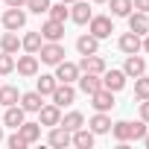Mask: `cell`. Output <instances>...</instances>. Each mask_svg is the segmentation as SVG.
Wrapping results in <instances>:
<instances>
[{
  "label": "cell",
  "mask_w": 149,
  "mask_h": 149,
  "mask_svg": "<svg viewBox=\"0 0 149 149\" xmlns=\"http://www.w3.org/2000/svg\"><path fill=\"white\" fill-rule=\"evenodd\" d=\"M6 143H9V149H26V146H29V143L21 137V132H18V129H15V134H9V140H6Z\"/></svg>",
  "instance_id": "e575fe53"
},
{
  "label": "cell",
  "mask_w": 149,
  "mask_h": 149,
  "mask_svg": "<svg viewBox=\"0 0 149 149\" xmlns=\"http://www.w3.org/2000/svg\"><path fill=\"white\" fill-rule=\"evenodd\" d=\"M102 70H105V61H102L97 53L82 56V61H79V73H97V76H102Z\"/></svg>",
  "instance_id": "30bf717a"
},
{
  "label": "cell",
  "mask_w": 149,
  "mask_h": 149,
  "mask_svg": "<svg viewBox=\"0 0 149 149\" xmlns=\"http://www.w3.org/2000/svg\"><path fill=\"white\" fill-rule=\"evenodd\" d=\"M123 73H126V76H140V73H146V61H143V56L132 53V56L126 58V64H123Z\"/></svg>",
  "instance_id": "2e32d148"
},
{
  "label": "cell",
  "mask_w": 149,
  "mask_h": 149,
  "mask_svg": "<svg viewBox=\"0 0 149 149\" xmlns=\"http://www.w3.org/2000/svg\"><path fill=\"white\" fill-rule=\"evenodd\" d=\"M18 102H21V108H24V111H32V114H38V108L44 105V102H41V94H38V91L21 94V100H18Z\"/></svg>",
  "instance_id": "603a6c76"
},
{
  "label": "cell",
  "mask_w": 149,
  "mask_h": 149,
  "mask_svg": "<svg viewBox=\"0 0 149 149\" xmlns=\"http://www.w3.org/2000/svg\"><path fill=\"white\" fill-rule=\"evenodd\" d=\"M50 97H53V102H56L58 108H64V105H70L73 100H76V91H73V85H70V82H58V85H56V91H53Z\"/></svg>",
  "instance_id": "277c9868"
},
{
  "label": "cell",
  "mask_w": 149,
  "mask_h": 149,
  "mask_svg": "<svg viewBox=\"0 0 149 149\" xmlns=\"http://www.w3.org/2000/svg\"><path fill=\"white\" fill-rule=\"evenodd\" d=\"M6 6H26V0H6Z\"/></svg>",
  "instance_id": "f35d334b"
},
{
  "label": "cell",
  "mask_w": 149,
  "mask_h": 149,
  "mask_svg": "<svg viewBox=\"0 0 149 149\" xmlns=\"http://www.w3.org/2000/svg\"><path fill=\"white\" fill-rule=\"evenodd\" d=\"M132 9L134 12H149V0H132Z\"/></svg>",
  "instance_id": "8d00e7d4"
},
{
  "label": "cell",
  "mask_w": 149,
  "mask_h": 149,
  "mask_svg": "<svg viewBox=\"0 0 149 149\" xmlns=\"http://www.w3.org/2000/svg\"><path fill=\"white\" fill-rule=\"evenodd\" d=\"M41 61L44 64H58L61 58H64V47L58 44V41H47V44H41Z\"/></svg>",
  "instance_id": "3957f363"
},
{
  "label": "cell",
  "mask_w": 149,
  "mask_h": 149,
  "mask_svg": "<svg viewBox=\"0 0 149 149\" xmlns=\"http://www.w3.org/2000/svg\"><path fill=\"white\" fill-rule=\"evenodd\" d=\"M38 32H41V38H44V41H61V35H64V24L50 18V21H47Z\"/></svg>",
  "instance_id": "4fadbf2b"
},
{
  "label": "cell",
  "mask_w": 149,
  "mask_h": 149,
  "mask_svg": "<svg viewBox=\"0 0 149 149\" xmlns=\"http://www.w3.org/2000/svg\"><path fill=\"white\" fill-rule=\"evenodd\" d=\"M56 85H58V79H56V76H50V73H44V76L38 79V85H35V91H38L41 97H47V94H53V91H56Z\"/></svg>",
  "instance_id": "f1b7e54d"
},
{
  "label": "cell",
  "mask_w": 149,
  "mask_h": 149,
  "mask_svg": "<svg viewBox=\"0 0 149 149\" xmlns=\"http://www.w3.org/2000/svg\"><path fill=\"white\" fill-rule=\"evenodd\" d=\"M143 146H146V149H149V132H146V134H143Z\"/></svg>",
  "instance_id": "60d3db41"
},
{
  "label": "cell",
  "mask_w": 149,
  "mask_h": 149,
  "mask_svg": "<svg viewBox=\"0 0 149 149\" xmlns=\"http://www.w3.org/2000/svg\"><path fill=\"white\" fill-rule=\"evenodd\" d=\"M58 120H61V108H58L56 102L38 108V123H41V126H58Z\"/></svg>",
  "instance_id": "8fae6325"
},
{
  "label": "cell",
  "mask_w": 149,
  "mask_h": 149,
  "mask_svg": "<svg viewBox=\"0 0 149 149\" xmlns=\"http://www.w3.org/2000/svg\"><path fill=\"white\" fill-rule=\"evenodd\" d=\"M70 18L76 21V24H88V21L94 18V12H91V6H88V3H82V0H73V9H70Z\"/></svg>",
  "instance_id": "d6986e66"
},
{
  "label": "cell",
  "mask_w": 149,
  "mask_h": 149,
  "mask_svg": "<svg viewBox=\"0 0 149 149\" xmlns=\"http://www.w3.org/2000/svg\"><path fill=\"white\" fill-rule=\"evenodd\" d=\"M105 3H111L114 18H129V12H132V0H105Z\"/></svg>",
  "instance_id": "f546056e"
},
{
  "label": "cell",
  "mask_w": 149,
  "mask_h": 149,
  "mask_svg": "<svg viewBox=\"0 0 149 149\" xmlns=\"http://www.w3.org/2000/svg\"><path fill=\"white\" fill-rule=\"evenodd\" d=\"M140 120H143V123H149V100H143V102H140Z\"/></svg>",
  "instance_id": "74e56055"
},
{
  "label": "cell",
  "mask_w": 149,
  "mask_h": 149,
  "mask_svg": "<svg viewBox=\"0 0 149 149\" xmlns=\"http://www.w3.org/2000/svg\"><path fill=\"white\" fill-rule=\"evenodd\" d=\"M58 126H64L67 132H76V129H82V126H85V117H82L79 111H67V114L58 120Z\"/></svg>",
  "instance_id": "484cf974"
},
{
  "label": "cell",
  "mask_w": 149,
  "mask_h": 149,
  "mask_svg": "<svg viewBox=\"0 0 149 149\" xmlns=\"http://www.w3.org/2000/svg\"><path fill=\"white\" fill-rule=\"evenodd\" d=\"M24 24H26V12H24V6H9L6 15H3V26L18 32V29H24Z\"/></svg>",
  "instance_id": "7a4b0ae2"
},
{
  "label": "cell",
  "mask_w": 149,
  "mask_h": 149,
  "mask_svg": "<svg viewBox=\"0 0 149 149\" xmlns=\"http://www.w3.org/2000/svg\"><path fill=\"white\" fill-rule=\"evenodd\" d=\"M61 3H67V6H70V3H73V0H61Z\"/></svg>",
  "instance_id": "7bdbcfd3"
},
{
  "label": "cell",
  "mask_w": 149,
  "mask_h": 149,
  "mask_svg": "<svg viewBox=\"0 0 149 149\" xmlns=\"http://www.w3.org/2000/svg\"><path fill=\"white\" fill-rule=\"evenodd\" d=\"M70 143L76 146V149H91L94 146V132L91 129H76V132H70Z\"/></svg>",
  "instance_id": "5bb4252c"
},
{
  "label": "cell",
  "mask_w": 149,
  "mask_h": 149,
  "mask_svg": "<svg viewBox=\"0 0 149 149\" xmlns=\"http://www.w3.org/2000/svg\"><path fill=\"white\" fill-rule=\"evenodd\" d=\"M47 12H50V18H53V21H61V24L70 18V9H67V3H61V0H58L56 6L50 3V9H47Z\"/></svg>",
  "instance_id": "1f68e13d"
},
{
  "label": "cell",
  "mask_w": 149,
  "mask_h": 149,
  "mask_svg": "<svg viewBox=\"0 0 149 149\" xmlns=\"http://www.w3.org/2000/svg\"><path fill=\"white\" fill-rule=\"evenodd\" d=\"M56 79L73 85V82L79 79V64H73V61H64V58H61V61L56 64Z\"/></svg>",
  "instance_id": "5b68a950"
},
{
  "label": "cell",
  "mask_w": 149,
  "mask_h": 149,
  "mask_svg": "<svg viewBox=\"0 0 149 149\" xmlns=\"http://www.w3.org/2000/svg\"><path fill=\"white\" fill-rule=\"evenodd\" d=\"M24 120H26V111H24L21 105H6V114H3V123H6V126L18 129Z\"/></svg>",
  "instance_id": "ffe728a7"
},
{
  "label": "cell",
  "mask_w": 149,
  "mask_h": 149,
  "mask_svg": "<svg viewBox=\"0 0 149 149\" xmlns=\"http://www.w3.org/2000/svg\"><path fill=\"white\" fill-rule=\"evenodd\" d=\"M94 3H105V0H94Z\"/></svg>",
  "instance_id": "ee69618b"
},
{
  "label": "cell",
  "mask_w": 149,
  "mask_h": 149,
  "mask_svg": "<svg viewBox=\"0 0 149 149\" xmlns=\"http://www.w3.org/2000/svg\"><path fill=\"white\" fill-rule=\"evenodd\" d=\"M76 50H79V56H91V53H97L100 50V38L97 35H79L76 38Z\"/></svg>",
  "instance_id": "ac0fdd59"
},
{
  "label": "cell",
  "mask_w": 149,
  "mask_h": 149,
  "mask_svg": "<svg viewBox=\"0 0 149 149\" xmlns=\"http://www.w3.org/2000/svg\"><path fill=\"white\" fill-rule=\"evenodd\" d=\"M88 32L102 41V38H108V35L114 32V24H111V18H105V15H94V18L88 21Z\"/></svg>",
  "instance_id": "6da1fadb"
},
{
  "label": "cell",
  "mask_w": 149,
  "mask_h": 149,
  "mask_svg": "<svg viewBox=\"0 0 149 149\" xmlns=\"http://www.w3.org/2000/svg\"><path fill=\"white\" fill-rule=\"evenodd\" d=\"M12 70H15V56L12 53H0V76H6Z\"/></svg>",
  "instance_id": "d6a6232c"
},
{
  "label": "cell",
  "mask_w": 149,
  "mask_h": 149,
  "mask_svg": "<svg viewBox=\"0 0 149 149\" xmlns=\"http://www.w3.org/2000/svg\"><path fill=\"white\" fill-rule=\"evenodd\" d=\"M117 44H120V50H123L126 56H132V53H140V44H143V41H140V35H134V32L129 29V32H123V35H120V41H117Z\"/></svg>",
  "instance_id": "9a60e30c"
},
{
  "label": "cell",
  "mask_w": 149,
  "mask_h": 149,
  "mask_svg": "<svg viewBox=\"0 0 149 149\" xmlns=\"http://www.w3.org/2000/svg\"><path fill=\"white\" fill-rule=\"evenodd\" d=\"M126 73L123 70H102V88H108V91H123L126 88Z\"/></svg>",
  "instance_id": "52a82bcc"
},
{
  "label": "cell",
  "mask_w": 149,
  "mask_h": 149,
  "mask_svg": "<svg viewBox=\"0 0 149 149\" xmlns=\"http://www.w3.org/2000/svg\"><path fill=\"white\" fill-rule=\"evenodd\" d=\"M149 129H146V123L140 120V123H132V140H143V134H146Z\"/></svg>",
  "instance_id": "d590c367"
},
{
  "label": "cell",
  "mask_w": 149,
  "mask_h": 149,
  "mask_svg": "<svg viewBox=\"0 0 149 149\" xmlns=\"http://www.w3.org/2000/svg\"><path fill=\"white\" fill-rule=\"evenodd\" d=\"M88 126H91V132H94V134H105V132H111V117H108L105 111H97V114L91 117V123H88Z\"/></svg>",
  "instance_id": "44dd1931"
},
{
  "label": "cell",
  "mask_w": 149,
  "mask_h": 149,
  "mask_svg": "<svg viewBox=\"0 0 149 149\" xmlns=\"http://www.w3.org/2000/svg\"><path fill=\"white\" fill-rule=\"evenodd\" d=\"M26 9H29V12H35V15H41V12H47V9H50V0H26Z\"/></svg>",
  "instance_id": "836d02e7"
},
{
  "label": "cell",
  "mask_w": 149,
  "mask_h": 149,
  "mask_svg": "<svg viewBox=\"0 0 149 149\" xmlns=\"http://www.w3.org/2000/svg\"><path fill=\"white\" fill-rule=\"evenodd\" d=\"M111 134H114L117 143H129V140H132V123H129V120L111 123Z\"/></svg>",
  "instance_id": "cb8c5ba5"
},
{
  "label": "cell",
  "mask_w": 149,
  "mask_h": 149,
  "mask_svg": "<svg viewBox=\"0 0 149 149\" xmlns=\"http://www.w3.org/2000/svg\"><path fill=\"white\" fill-rule=\"evenodd\" d=\"M0 50H3V53H12V56L21 50V38H18V32H15V29H9V32L0 35Z\"/></svg>",
  "instance_id": "7402d4cb"
},
{
  "label": "cell",
  "mask_w": 149,
  "mask_h": 149,
  "mask_svg": "<svg viewBox=\"0 0 149 149\" xmlns=\"http://www.w3.org/2000/svg\"><path fill=\"white\" fill-rule=\"evenodd\" d=\"M18 132H21V137L26 140V143H35V140H41V123H21L18 126Z\"/></svg>",
  "instance_id": "d4e9b609"
},
{
  "label": "cell",
  "mask_w": 149,
  "mask_h": 149,
  "mask_svg": "<svg viewBox=\"0 0 149 149\" xmlns=\"http://www.w3.org/2000/svg\"><path fill=\"white\" fill-rule=\"evenodd\" d=\"M41 44H44L41 32H26V35L21 38V47H24L26 53H38V50H41Z\"/></svg>",
  "instance_id": "83f0119b"
},
{
  "label": "cell",
  "mask_w": 149,
  "mask_h": 149,
  "mask_svg": "<svg viewBox=\"0 0 149 149\" xmlns=\"http://www.w3.org/2000/svg\"><path fill=\"white\" fill-rule=\"evenodd\" d=\"M0 140H3V126H0Z\"/></svg>",
  "instance_id": "b9f144b4"
},
{
  "label": "cell",
  "mask_w": 149,
  "mask_h": 149,
  "mask_svg": "<svg viewBox=\"0 0 149 149\" xmlns=\"http://www.w3.org/2000/svg\"><path fill=\"white\" fill-rule=\"evenodd\" d=\"M91 105H94L97 111H111V108H114V91H108V88L94 91V94H91Z\"/></svg>",
  "instance_id": "8992f818"
},
{
  "label": "cell",
  "mask_w": 149,
  "mask_h": 149,
  "mask_svg": "<svg viewBox=\"0 0 149 149\" xmlns=\"http://www.w3.org/2000/svg\"><path fill=\"white\" fill-rule=\"evenodd\" d=\"M140 50H146V53H149V35H143V44H140Z\"/></svg>",
  "instance_id": "ab89813d"
},
{
  "label": "cell",
  "mask_w": 149,
  "mask_h": 149,
  "mask_svg": "<svg viewBox=\"0 0 149 149\" xmlns=\"http://www.w3.org/2000/svg\"><path fill=\"white\" fill-rule=\"evenodd\" d=\"M76 82H79V91H82V94H88V97H91L94 91H100V88H102V79L97 76V73H82Z\"/></svg>",
  "instance_id": "e0dca14e"
},
{
  "label": "cell",
  "mask_w": 149,
  "mask_h": 149,
  "mask_svg": "<svg viewBox=\"0 0 149 149\" xmlns=\"http://www.w3.org/2000/svg\"><path fill=\"white\" fill-rule=\"evenodd\" d=\"M134 97L137 100H149V76H146V73L134 76Z\"/></svg>",
  "instance_id": "4dcf8cb0"
},
{
  "label": "cell",
  "mask_w": 149,
  "mask_h": 149,
  "mask_svg": "<svg viewBox=\"0 0 149 149\" xmlns=\"http://www.w3.org/2000/svg\"><path fill=\"white\" fill-rule=\"evenodd\" d=\"M18 100H21V94H18V88L15 85H0V105H18Z\"/></svg>",
  "instance_id": "4316f807"
},
{
  "label": "cell",
  "mask_w": 149,
  "mask_h": 149,
  "mask_svg": "<svg viewBox=\"0 0 149 149\" xmlns=\"http://www.w3.org/2000/svg\"><path fill=\"white\" fill-rule=\"evenodd\" d=\"M15 70L21 73V76H35V73H38V56H35V53L18 56V61H15Z\"/></svg>",
  "instance_id": "ba28073f"
},
{
  "label": "cell",
  "mask_w": 149,
  "mask_h": 149,
  "mask_svg": "<svg viewBox=\"0 0 149 149\" xmlns=\"http://www.w3.org/2000/svg\"><path fill=\"white\" fill-rule=\"evenodd\" d=\"M129 29L134 35H149V15L146 12H129Z\"/></svg>",
  "instance_id": "9c48e42d"
},
{
  "label": "cell",
  "mask_w": 149,
  "mask_h": 149,
  "mask_svg": "<svg viewBox=\"0 0 149 149\" xmlns=\"http://www.w3.org/2000/svg\"><path fill=\"white\" fill-rule=\"evenodd\" d=\"M47 143H50V146H56V149H64V146H70V132H67L64 126H50Z\"/></svg>",
  "instance_id": "7c38bea8"
}]
</instances>
